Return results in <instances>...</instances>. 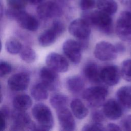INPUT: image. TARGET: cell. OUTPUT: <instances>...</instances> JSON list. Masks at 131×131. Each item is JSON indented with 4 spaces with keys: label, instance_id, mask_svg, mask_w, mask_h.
Masks as SVG:
<instances>
[{
    "label": "cell",
    "instance_id": "obj_27",
    "mask_svg": "<svg viewBox=\"0 0 131 131\" xmlns=\"http://www.w3.org/2000/svg\"><path fill=\"white\" fill-rule=\"evenodd\" d=\"M22 47L21 43L14 38L10 39L7 40L5 45L7 51L12 55H15L19 53Z\"/></svg>",
    "mask_w": 131,
    "mask_h": 131
},
{
    "label": "cell",
    "instance_id": "obj_30",
    "mask_svg": "<svg viewBox=\"0 0 131 131\" xmlns=\"http://www.w3.org/2000/svg\"><path fill=\"white\" fill-rule=\"evenodd\" d=\"M96 0H80L79 6L83 11H89L96 6Z\"/></svg>",
    "mask_w": 131,
    "mask_h": 131
},
{
    "label": "cell",
    "instance_id": "obj_17",
    "mask_svg": "<svg viewBox=\"0 0 131 131\" xmlns=\"http://www.w3.org/2000/svg\"><path fill=\"white\" fill-rule=\"evenodd\" d=\"M115 30L120 39L125 41H131V24L119 17L116 22Z\"/></svg>",
    "mask_w": 131,
    "mask_h": 131
},
{
    "label": "cell",
    "instance_id": "obj_6",
    "mask_svg": "<svg viewBox=\"0 0 131 131\" xmlns=\"http://www.w3.org/2000/svg\"><path fill=\"white\" fill-rule=\"evenodd\" d=\"M13 130H36V124L32 122L31 118L26 111L15 110L11 114Z\"/></svg>",
    "mask_w": 131,
    "mask_h": 131
},
{
    "label": "cell",
    "instance_id": "obj_7",
    "mask_svg": "<svg viewBox=\"0 0 131 131\" xmlns=\"http://www.w3.org/2000/svg\"><path fill=\"white\" fill-rule=\"evenodd\" d=\"M37 13L39 18L46 20L60 17L62 14V10L57 3L48 1L40 3L37 8Z\"/></svg>",
    "mask_w": 131,
    "mask_h": 131
},
{
    "label": "cell",
    "instance_id": "obj_5",
    "mask_svg": "<svg viewBox=\"0 0 131 131\" xmlns=\"http://www.w3.org/2000/svg\"><path fill=\"white\" fill-rule=\"evenodd\" d=\"M70 33L77 38L84 47L88 46V40L91 34V26L82 18L73 20L69 25Z\"/></svg>",
    "mask_w": 131,
    "mask_h": 131
},
{
    "label": "cell",
    "instance_id": "obj_37",
    "mask_svg": "<svg viewBox=\"0 0 131 131\" xmlns=\"http://www.w3.org/2000/svg\"><path fill=\"white\" fill-rule=\"evenodd\" d=\"M119 17L131 24V11H124L122 12Z\"/></svg>",
    "mask_w": 131,
    "mask_h": 131
},
{
    "label": "cell",
    "instance_id": "obj_14",
    "mask_svg": "<svg viewBox=\"0 0 131 131\" xmlns=\"http://www.w3.org/2000/svg\"><path fill=\"white\" fill-rule=\"evenodd\" d=\"M122 107L118 101L110 99L103 104L102 112L106 118L112 120H116L122 115Z\"/></svg>",
    "mask_w": 131,
    "mask_h": 131
},
{
    "label": "cell",
    "instance_id": "obj_12",
    "mask_svg": "<svg viewBox=\"0 0 131 131\" xmlns=\"http://www.w3.org/2000/svg\"><path fill=\"white\" fill-rule=\"evenodd\" d=\"M46 63L48 67L57 73H63L68 70L69 64L67 59L57 53H50L46 58Z\"/></svg>",
    "mask_w": 131,
    "mask_h": 131
},
{
    "label": "cell",
    "instance_id": "obj_25",
    "mask_svg": "<svg viewBox=\"0 0 131 131\" xmlns=\"http://www.w3.org/2000/svg\"><path fill=\"white\" fill-rule=\"evenodd\" d=\"M50 102L52 106L57 111L66 107L68 102V97L64 94L56 93L51 96Z\"/></svg>",
    "mask_w": 131,
    "mask_h": 131
},
{
    "label": "cell",
    "instance_id": "obj_39",
    "mask_svg": "<svg viewBox=\"0 0 131 131\" xmlns=\"http://www.w3.org/2000/svg\"><path fill=\"white\" fill-rule=\"evenodd\" d=\"M115 47L117 53H123L125 50V46L121 43H117L116 45H115Z\"/></svg>",
    "mask_w": 131,
    "mask_h": 131
},
{
    "label": "cell",
    "instance_id": "obj_19",
    "mask_svg": "<svg viewBox=\"0 0 131 131\" xmlns=\"http://www.w3.org/2000/svg\"><path fill=\"white\" fill-rule=\"evenodd\" d=\"M84 82L83 79L77 75L68 77L66 80V87L72 94H78L84 88Z\"/></svg>",
    "mask_w": 131,
    "mask_h": 131
},
{
    "label": "cell",
    "instance_id": "obj_33",
    "mask_svg": "<svg viewBox=\"0 0 131 131\" xmlns=\"http://www.w3.org/2000/svg\"><path fill=\"white\" fill-rule=\"evenodd\" d=\"M12 71L11 66L5 61L0 62V77L10 74Z\"/></svg>",
    "mask_w": 131,
    "mask_h": 131
},
{
    "label": "cell",
    "instance_id": "obj_8",
    "mask_svg": "<svg viewBox=\"0 0 131 131\" xmlns=\"http://www.w3.org/2000/svg\"><path fill=\"white\" fill-rule=\"evenodd\" d=\"M117 52L115 47L111 43L102 41L98 42L94 48V55L99 60L106 61L114 59Z\"/></svg>",
    "mask_w": 131,
    "mask_h": 131
},
{
    "label": "cell",
    "instance_id": "obj_31",
    "mask_svg": "<svg viewBox=\"0 0 131 131\" xmlns=\"http://www.w3.org/2000/svg\"><path fill=\"white\" fill-rule=\"evenodd\" d=\"M82 130H104L105 127L101 123L93 122L91 123L86 124L82 127Z\"/></svg>",
    "mask_w": 131,
    "mask_h": 131
},
{
    "label": "cell",
    "instance_id": "obj_1",
    "mask_svg": "<svg viewBox=\"0 0 131 131\" xmlns=\"http://www.w3.org/2000/svg\"><path fill=\"white\" fill-rule=\"evenodd\" d=\"M82 18L91 26L95 27L101 33L109 35L113 31V23L111 15L100 10L84 11Z\"/></svg>",
    "mask_w": 131,
    "mask_h": 131
},
{
    "label": "cell",
    "instance_id": "obj_15",
    "mask_svg": "<svg viewBox=\"0 0 131 131\" xmlns=\"http://www.w3.org/2000/svg\"><path fill=\"white\" fill-rule=\"evenodd\" d=\"M59 124L64 130L71 131L75 129V121L71 112L67 107L56 111Z\"/></svg>",
    "mask_w": 131,
    "mask_h": 131
},
{
    "label": "cell",
    "instance_id": "obj_3",
    "mask_svg": "<svg viewBox=\"0 0 131 131\" xmlns=\"http://www.w3.org/2000/svg\"><path fill=\"white\" fill-rule=\"evenodd\" d=\"M108 95L107 89L103 86H94L83 91L82 97L91 107L97 108L103 105Z\"/></svg>",
    "mask_w": 131,
    "mask_h": 131
},
{
    "label": "cell",
    "instance_id": "obj_26",
    "mask_svg": "<svg viewBox=\"0 0 131 131\" xmlns=\"http://www.w3.org/2000/svg\"><path fill=\"white\" fill-rule=\"evenodd\" d=\"M19 53L21 59L27 63H32L36 59L35 51L29 46L22 47Z\"/></svg>",
    "mask_w": 131,
    "mask_h": 131
},
{
    "label": "cell",
    "instance_id": "obj_42",
    "mask_svg": "<svg viewBox=\"0 0 131 131\" xmlns=\"http://www.w3.org/2000/svg\"><path fill=\"white\" fill-rule=\"evenodd\" d=\"M3 99V92H2V85L0 82V103L2 102Z\"/></svg>",
    "mask_w": 131,
    "mask_h": 131
},
{
    "label": "cell",
    "instance_id": "obj_2",
    "mask_svg": "<svg viewBox=\"0 0 131 131\" xmlns=\"http://www.w3.org/2000/svg\"><path fill=\"white\" fill-rule=\"evenodd\" d=\"M32 114L37 124L36 130H48L54 125V118L50 108L45 104H36L32 110Z\"/></svg>",
    "mask_w": 131,
    "mask_h": 131
},
{
    "label": "cell",
    "instance_id": "obj_38",
    "mask_svg": "<svg viewBox=\"0 0 131 131\" xmlns=\"http://www.w3.org/2000/svg\"><path fill=\"white\" fill-rule=\"evenodd\" d=\"M105 130H121V126H119L118 125L113 123H110L107 124Z\"/></svg>",
    "mask_w": 131,
    "mask_h": 131
},
{
    "label": "cell",
    "instance_id": "obj_20",
    "mask_svg": "<svg viewBox=\"0 0 131 131\" xmlns=\"http://www.w3.org/2000/svg\"><path fill=\"white\" fill-rule=\"evenodd\" d=\"M70 107L73 114L79 119L84 118L88 114V108L79 99L76 98L72 100L70 103Z\"/></svg>",
    "mask_w": 131,
    "mask_h": 131
},
{
    "label": "cell",
    "instance_id": "obj_24",
    "mask_svg": "<svg viewBox=\"0 0 131 131\" xmlns=\"http://www.w3.org/2000/svg\"><path fill=\"white\" fill-rule=\"evenodd\" d=\"M31 94L35 100L41 101L48 98V90L42 83H38L32 87Z\"/></svg>",
    "mask_w": 131,
    "mask_h": 131
},
{
    "label": "cell",
    "instance_id": "obj_9",
    "mask_svg": "<svg viewBox=\"0 0 131 131\" xmlns=\"http://www.w3.org/2000/svg\"><path fill=\"white\" fill-rule=\"evenodd\" d=\"M82 47L78 41L69 39L62 45V50L66 57L74 64L79 63L81 59Z\"/></svg>",
    "mask_w": 131,
    "mask_h": 131
},
{
    "label": "cell",
    "instance_id": "obj_41",
    "mask_svg": "<svg viewBox=\"0 0 131 131\" xmlns=\"http://www.w3.org/2000/svg\"><path fill=\"white\" fill-rule=\"evenodd\" d=\"M3 3L2 1L0 0V20L3 17Z\"/></svg>",
    "mask_w": 131,
    "mask_h": 131
},
{
    "label": "cell",
    "instance_id": "obj_10",
    "mask_svg": "<svg viewBox=\"0 0 131 131\" xmlns=\"http://www.w3.org/2000/svg\"><path fill=\"white\" fill-rule=\"evenodd\" d=\"M42 83L48 90L53 91L56 90L59 85V75L57 72L47 67H42L39 72Z\"/></svg>",
    "mask_w": 131,
    "mask_h": 131
},
{
    "label": "cell",
    "instance_id": "obj_18",
    "mask_svg": "<svg viewBox=\"0 0 131 131\" xmlns=\"http://www.w3.org/2000/svg\"><path fill=\"white\" fill-rule=\"evenodd\" d=\"M117 101L126 108L131 109V86H123L120 88L117 93Z\"/></svg>",
    "mask_w": 131,
    "mask_h": 131
},
{
    "label": "cell",
    "instance_id": "obj_34",
    "mask_svg": "<svg viewBox=\"0 0 131 131\" xmlns=\"http://www.w3.org/2000/svg\"><path fill=\"white\" fill-rule=\"evenodd\" d=\"M8 111L6 108L0 110V131H2L6 127V120L8 117Z\"/></svg>",
    "mask_w": 131,
    "mask_h": 131
},
{
    "label": "cell",
    "instance_id": "obj_40",
    "mask_svg": "<svg viewBox=\"0 0 131 131\" xmlns=\"http://www.w3.org/2000/svg\"><path fill=\"white\" fill-rule=\"evenodd\" d=\"M44 0H27L28 2H29L30 3L33 4H40Z\"/></svg>",
    "mask_w": 131,
    "mask_h": 131
},
{
    "label": "cell",
    "instance_id": "obj_13",
    "mask_svg": "<svg viewBox=\"0 0 131 131\" xmlns=\"http://www.w3.org/2000/svg\"><path fill=\"white\" fill-rule=\"evenodd\" d=\"M30 77L26 72H19L12 75L8 80L9 88L14 91L26 90L30 83Z\"/></svg>",
    "mask_w": 131,
    "mask_h": 131
},
{
    "label": "cell",
    "instance_id": "obj_23",
    "mask_svg": "<svg viewBox=\"0 0 131 131\" xmlns=\"http://www.w3.org/2000/svg\"><path fill=\"white\" fill-rule=\"evenodd\" d=\"M32 104L31 98L27 95H20L16 96L13 100V106L15 110L26 111Z\"/></svg>",
    "mask_w": 131,
    "mask_h": 131
},
{
    "label": "cell",
    "instance_id": "obj_28",
    "mask_svg": "<svg viewBox=\"0 0 131 131\" xmlns=\"http://www.w3.org/2000/svg\"><path fill=\"white\" fill-rule=\"evenodd\" d=\"M121 75L126 81L131 82V59L123 61L120 70Z\"/></svg>",
    "mask_w": 131,
    "mask_h": 131
},
{
    "label": "cell",
    "instance_id": "obj_36",
    "mask_svg": "<svg viewBox=\"0 0 131 131\" xmlns=\"http://www.w3.org/2000/svg\"><path fill=\"white\" fill-rule=\"evenodd\" d=\"M121 127L125 130H131V115L126 116L121 121Z\"/></svg>",
    "mask_w": 131,
    "mask_h": 131
},
{
    "label": "cell",
    "instance_id": "obj_16",
    "mask_svg": "<svg viewBox=\"0 0 131 131\" xmlns=\"http://www.w3.org/2000/svg\"><path fill=\"white\" fill-rule=\"evenodd\" d=\"M84 77L90 82L93 83H99L100 79V69L94 62L86 63L83 69Z\"/></svg>",
    "mask_w": 131,
    "mask_h": 131
},
{
    "label": "cell",
    "instance_id": "obj_32",
    "mask_svg": "<svg viewBox=\"0 0 131 131\" xmlns=\"http://www.w3.org/2000/svg\"><path fill=\"white\" fill-rule=\"evenodd\" d=\"M59 36L61 35L65 30V26L64 24L60 20H55L53 21L51 27Z\"/></svg>",
    "mask_w": 131,
    "mask_h": 131
},
{
    "label": "cell",
    "instance_id": "obj_21",
    "mask_svg": "<svg viewBox=\"0 0 131 131\" xmlns=\"http://www.w3.org/2000/svg\"><path fill=\"white\" fill-rule=\"evenodd\" d=\"M58 36V34L50 28L40 34L38 38V43L41 47H49L55 42Z\"/></svg>",
    "mask_w": 131,
    "mask_h": 131
},
{
    "label": "cell",
    "instance_id": "obj_11",
    "mask_svg": "<svg viewBox=\"0 0 131 131\" xmlns=\"http://www.w3.org/2000/svg\"><path fill=\"white\" fill-rule=\"evenodd\" d=\"M120 70L115 65H107L100 69L101 81L110 86L117 84L120 78Z\"/></svg>",
    "mask_w": 131,
    "mask_h": 131
},
{
    "label": "cell",
    "instance_id": "obj_43",
    "mask_svg": "<svg viewBox=\"0 0 131 131\" xmlns=\"http://www.w3.org/2000/svg\"><path fill=\"white\" fill-rule=\"evenodd\" d=\"M2 42L0 40V52L1 51V50H2Z\"/></svg>",
    "mask_w": 131,
    "mask_h": 131
},
{
    "label": "cell",
    "instance_id": "obj_4",
    "mask_svg": "<svg viewBox=\"0 0 131 131\" xmlns=\"http://www.w3.org/2000/svg\"><path fill=\"white\" fill-rule=\"evenodd\" d=\"M6 14L9 18L16 20L19 25L25 30L36 31L38 28L39 23L37 19L24 10H15L9 8Z\"/></svg>",
    "mask_w": 131,
    "mask_h": 131
},
{
    "label": "cell",
    "instance_id": "obj_22",
    "mask_svg": "<svg viewBox=\"0 0 131 131\" xmlns=\"http://www.w3.org/2000/svg\"><path fill=\"white\" fill-rule=\"evenodd\" d=\"M96 6L99 10L110 15L114 14L118 9V5L115 0H97Z\"/></svg>",
    "mask_w": 131,
    "mask_h": 131
},
{
    "label": "cell",
    "instance_id": "obj_35",
    "mask_svg": "<svg viewBox=\"0 0 131 131\" xmlns=\"http://www.w3.org/2000/svg\"><path fill=\"white\" fill-rule=\"evenodd\" d=\"M105 117L103 112L99 111H94L91 114V118L93 121V122L102 123V122L104 120Z\"/></svg>",
    "mask_w": 131,
    "mask_h": 131
},
{
    "label": "cell",
    "instance_id": "obj_29",
    "mask_svg": "<svg viewBox=\"0 0 131 131\" xmlns=\"http://www.w3.org/2000/svg\"><path fill=\"white\" fill-rule=\"evenodd\" d=\"M9 9L15 10H24L27 0H6Z\"/></svg>",
    "mask_w": 131,
    "mask_h": 131
}]
</instances>
